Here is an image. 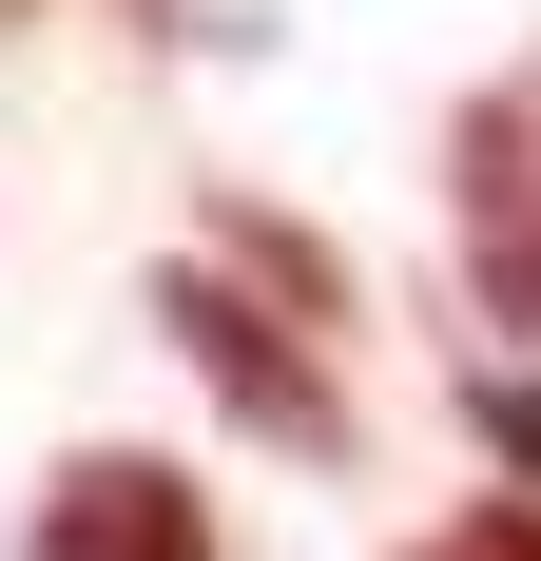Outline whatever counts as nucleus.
Wrapping results in <instances>:
<instances>
[{"label": "nucleus", "mask_w": 541, "mask_h": 561, "mask_svg": "<svg viewBox=\"0 0 541 561\" xmlns=\"http://www.w3.org/2000/svg\"><path fill=\"white\" fill-rule=\"evenodd\" d=\"M156 330L194 348V388H214L252 446H290V465H348V388L310 368V330H290L270 290H232L214 252H174V272H156Z\"/></svg>", "instance_id": "f257e3e1"}, {"label": "nucleus", "mask_w": 541, "mask_h": 561, "mask_svg": "<svg viewBox=\"0 0 541 561\" xmlns=\"http://www.w3.org/2000/svg\"><path fill=\"white\" fill-rule=\"evenodd\" d=\"M445 214H464V290H484V330L541 348V58L464 98V136H445Z\"/></svg>", "instance_id": "f03ea898"}, {"label": "nucleus", "mask_w": 541, "mask_h": 561, "mask_svg": "<svg viewBox=\"0 0 541 561\" xmlns=\"http://www.w3.org/2000/svg\"><path fill=\"white\" fill-rule=\"evenodd\" d=\"M20 561H232V542H214V484H194V465L97 446V465H58V484H39Z\"/></svg>", "instance_id": "7ed1b4c3"}, {"label": "nucleus", "mask_w": 541, "mask_h": 561, "mask_svg": "<svg viewBox=\"0 0 541 561\" xmlns=\"http://www.w3.org/2000/svg\"><path fill=\"white\" fill-rule=\"evenodd\" d=\"M214 272H232V290H290V330H329V310H348V272H329L290 214H214Z\"/></svg>", "instance_id": "20e7f679"}, {"label": "nucleus", "mask_w": 541, "mask_h": 561, "mask_svg": "<svg viewBox=\"0 0 541 561\" xmlns=\"http://www.w3.org/2000/svg\"><path fill=\"white\" fill-rule=\"evenodd\" d=\"M464 407H484V446H503V465H522V484H541V368H484V388H464Z\"/></svg>", "instance_id": "39448f33"}, {"label": "nucleus", "mask_w": 541, "mask_h": 561, "mask_svg": "<svg viewBox=\"0 0 541 561\" xmlns=\"http://www.w3.org/2000/svg\"><path fill=\"white\" fill-rule=\"evenodd\" d=\"M464 542H484V561H541V504H484Z\"/></svg>", "instance_id": "423d86ee"}, {"label": "nucleus", "mask_w": 541, "mask_h": 561, "mask_svg": "<svg viewBox=\"0 0 541 561\" xmlns=\"http://www.w3.org/2000/svg\"><path fill=\"white\" fill-rule=\"evenodd\" d=\"M426 561H484V542H426Z\"/></svg>", "instance_id": "0eeeda50"}]
</instances>
